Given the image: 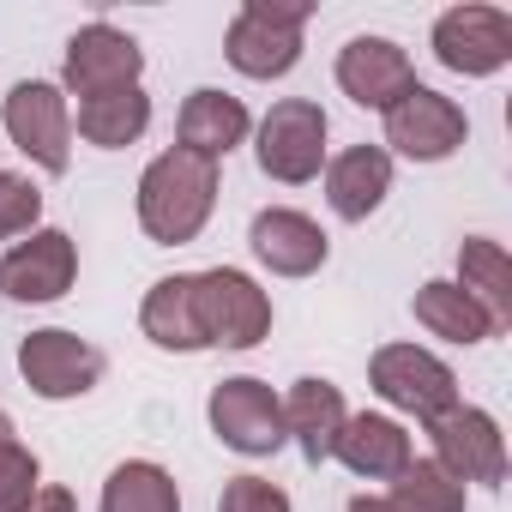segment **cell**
Returning <instances> with one entry per match:
<instances>
[{
	"mask_svg": "<svg viewBox=\"0 0 512 512\" xmlns=\"http://www.w3.org/2000/svg\"><path fill=\"white\" fill-rule=\"evenodd\" d=\"M217 211V163L193 151H163L139 175V229L157 247H187Z\"/></svg>",
	"mask_w": 512,
	"mask_h": 512,
	"instance_id": "cell-1",
	"label": "cell"
},
{
	"mask_svg": "<svg viewBox=\"0 0 512 512\" xmlns=\"http://www.w3.org/2000/svg\"><path fill=\"white\" fill-rule=\"evenodd\" d=\"M314 19L308 0H241L223 31V55L247 79H284L302 61V25Z\"/></svg>",
	"mask_w": 512,
	"mask_h": 512,
	"instance_id": "cell-2",
	"label": "cell"
},
{
	"mask_svg": "<svg viewBox=\"0 0 512 512\" xmlns=\"http://www.w3.org/2000/svg\"><path fill=\"white\" fill-rule=\"evenodd\" d=\"M193 308H199L205 350H253L272 332V296L235 266L193 272Z\"/></svg>",
	"mask_w": 512,
	"mask_h": 512,
	"instance_id": "cell-3",
	"label": "cell"
},
{
	"mask_svg": "<svg viewBox=\"0 0 512 512\" xmlns=\"http://www.w3.org/2000/svg\"><path fill=\"white\" fill-rule=\"evenodd\" d=\"M211 434L241 452V458H272L290 434H284V398L266 386V380H253V374H235V380H217L211 386Z\"/></svg>",
	"mask_w": 512,
	"mask_h": 512,
	"instance_id": "cell-4",
	"label": "cell"
},
{
	"mask_svg": "<svg viewBox=\"0 0 512 512\" xmlns=\"http://www.w3.org/2000/svg\"><path fill=\"white\" fill-rule=\"evenodd\" d=\"M0 121H7V139L49 175H67L73 163V109H67V91L49 85V79H25L7 91L0 103Z\"/></svg>",
	"mask_w": 512,
	"mask_h": 512,
	"instance_id": "cell-5",
	"label": "cell"
},
{
	"mask_svg": "<svg viewBox=\"0 0 512 512\" xmlns=\"http://www.w3.org/2000/svg\"><path fill=\"white\" fill-rule=\"evenodd\" d=\"M260 169L284 187H302L326 169V109L314 97H284L260 121V145H253Z\"/></svg>",
	"mask_w": 512,
	"mask_h": 512,
	"instance_id": "cell-6",
	"label": "cell"
},
{
	"mask_svg": "<svg viewBox=\"0 0 512 512\" xmlns=\"http://www.w3.org/2000/svg\"><path fill=\"white\" fill-rule=\"evenodd\" d=\"M368 386L392 410H410L422 422H434L440 410L458 404V374L434 350H422V344H380L374 362H368Z\"/></svg>",
	"mask_w": 512,
	"mask_h": 512,
	"instance_id": "cell-7",
	"label": "cell"
},
{
	"mask_svg": "<svg viewBox=\"0 0 512 512\" xmlns=\"http://www.w3.org/2000/svg\"><path fill=\"white\" fill-rule=\"evenodd\" d=\"M464 139H470V115L452 97H440L434 85H410L386 109V145L410 163H446Z\"/></svg>",
	"mask_w": 512,
	"mask_h": 512,
	"instance_id": "cell-8",
	"label": "cell"
},
{
	"mask_svg": "<svg viewBox=\"0 0 512 512\" xmlns=\"http://www.w3.org/2000/svg\"><path fill=\"white\" fill-rule=\"evenodd\" d=\"M428 440H434V464L452 470L458 482H482V488L506 482V434L488 410L452 404L428 422Z\"/></svg>",
	"mask_w": 512,
	"mask_h": 512,
	"instance_id": "cell-9",
	"label": "cell"
},
{
	"mask_svg": "<svg viewBox=\"0 0 512 512\" xmlns=\"http://www.w3.org/2000/svg\"><path fill=\"white\" fill-rule=\"evenodd\" d=\"M434 61L464 79H488L512 61V13L500 7H446L434 19Z\"/></svg>",
	"mask_w": 512,
	"mask_h": 512,
	"instance_id": "cell-10",
	"label": "cell"
},
{
	"mask_svg": "<svg viewBox=\"0 0 512 512\" xmlns=\"http://www.w3.org/2000/svg\"><path fill=\"white\" fill-rule=\"evenodd\" d=\"M103 350L85 344L79 332H61V326H43L19 344V374L37 398L61 404V398H85L97 380H103Z\"/></svg>",
	"mask_w": 512,
	"mask_h": 512,
	"instance_id": "cell-11",
	"label": "cell"
},
{
	"mask_svg": "<svg viewBox=\"0 0 512 512\" xmlns=\"http://www.w3.org/2000/svg\"><path fill=\"white\" fill-rule=\"evenodd\" d=\"M139 73H145V49H139L127 31H115V25L97 19V25L73 31L67 61H61V91H73V97L85 103V97L139 85Z\"/></svg>",
	"mask_w": 512,
	"mask_h": 512,
	"instance_id": "cell-12",
	"label": "cell"
},
{
	"mask_svg": "<svg viewBox=\"0 0 512 512\" xmlns=\"http://www.w3.org/2000/svg\"><path fill=\"white\" fill-rule=\"evenodd\" d=\"M79 278V241L67 229H31V241H13L0 260V296L13 302H61Z\"/></svg>",
	"mask_w": 512,
	"mask_h": 512,
	"instance_id": "cell-13",
	"label": "cell"
},
{
	"mask_svg": "<svg viewBox=\"0 0 512 512\" xmlns=\"http://www.w3.org/2000/svg\"><path fill=\"white\" fill-rule=\"evenodd\" d=\"M247 247H253V260H260L272 278H314L326 266V229L308 217V211H290V205H266L260 217L247 223Z\"/></svg>",
	"mask_w": 512,
	"mask_h": 512,
	"instance_id": "cell-14",
	"label": "cell"
},
{
	"mask_svg": "<svg viewBox=\"0 0 512 512\" xmlns=\"http://www.w3.org/2000/svg\"><path fill=\"white\" fill-rule=\"evenodd\" d=\"M410 85H416V67H410V55H404L392 37H350V43L338 49V91H344L350 103L386 115Z\"/></svg>",
	"mask_w": 512,
	"mask_h": 512,
	"instance_id": "cell-15",
	"label": "cell"
},
{
	"mask_svg": "<svg viewBox=\"0 0 512 512\" xmlns=\"http://www.w3.org/2000/svg\"><path fill=\"white\" fill-rule=\"evenodd\" d=\"M392 193V151L380 145H350L326 163V205L344 217V223H362L386 205Z\"/></svg>",
	"mask_w": 512,
	"mask_h": 512,
	"instance_id": "cell-16",
	"label": "cell"
},
{
	"mask_svg": "<svg viewBox=\"0 0 512 512\" xmlns=\"http://www.w3.org/2000/svg\"><path fill=\"white\" fill-rule=\"evenodd\" d=\"M332 458H338L350 476H368V482H392V476H398V470H404L416 452H410V434H404L392 416H374V410H362V416H344Z\"/></svg>",
	"mask_w": 512,
	"mask_h": 512,
	"instance_id": "cell-17",
	"label": "cell"
},
{
	"mask_svg": "<svg viewBox=\"0 0 512 512\" xmlns=\"http://www.w3.org/2000/svg\"><path fill=\"white\" fill-rule=\"evenodd\" d=\"M247 103L241 97H229V91H217V85H199L187 103H181V121H175V133H181V151H193V157H205V163H217V157H229L241 139H247Z\"/></svg>",
	"mask_w": 512,
	"mask_h": 512,
	"instance_id": "cell-18",
	"label": "cell"
},
{
	"mask_svg": "<svg viewBox=\"0 0 512 512\" xmlns=\"http://www.w3.org/2000/svg\"><path fill=\"white\" fill-rule=\"evenodd\" d=\"M344 416H350V410H344V392H338L332 380H320V374L296 380L290 398H284V434L302 446L308 464H326V458H332Z\"/></svg>",
	"mask_w": 512,
	"mask_h": 512,
	"instance_id": "cell-19",
	"label": "cell"
},
{
	"mask_svg": "<svg viewBox=\"0 0 512 512\" xmlns=\"http://www.w3.org/2000/svg\"><path fill=\"white\" fill-rule=\"evenodd\" d=\"M139 326L157 350H205V332H199V308H193V272H175V278H157L145 290V308H139Z\"/></svg>",
	"mask_w": 512,
	"mask_h": 512,
	"instance_id": "cell-20",
	"label": "cell"
},
{
	"mask_svg": "<svg viewBox=\"0 0 512 512\" xmlns=\"http://www.w3.org/2000/svg\"><path fill=\"white\" fill-rule=\"evenodd\" d=\"M494 326H512V266H506V247L488 235H470L458 247V278H452Z\"/></svg>",
	"mask_w": 512,
	"mask_h": 512,
	"instance_id": "cell-21",
	"label": "cell"
},
{
	"mask_svg": "<svg viewBox=\"0 0 512 512\" xmlns=\"http://www.w3.org/2000/svg\"><path fill=\"white\" fill-rule=\"evenodd\" d=\"M151 127V97L139 85L127 91H103V97H85L79 103V139L97 145V151H121L133 139H145Z\"/></svg>",
	"mask_w": 512,
	"mask_h": 512,
	"instance_id": "cell-22",
	"label": "cell"
},
{
	"mask_svg": "<svg viewBox=\"0 0 512 512\" xmlns=\"http://www.w3.org/2000/svg\"><path fill=\"white\" fill-rule=\"evenodd\" d=\"M410 308H416V320H422L434 338H446V344H482V338H494V332H500V326H494V320H488V314H482L458 284H452V278L422 284Z\"/></svg>",
	"mask_w": 512,
	"mask_h": 512,
	"instance_id": "cell-23",
	"label": "cell"
},
{
	"mask_svg": "<svg viewBox=\"0 0 512 512\" xmlns=\"http://www.w3.org/2000/svg\"><path fill=\"white\" fill-rule=\"evenodd\" d=\"M97 512H181V488H175V476H169L163 464L127 458V464L109 470Z\"/></svg>",
	"mask_w": 512,
	"mask_h": 512,
	"instance_id": "cell-24",
	"label": "cell"
},
{
	"mask_svg": "<svg viewBox=\"0 0 512 512\" xmlns=\"http://www.w3.org/2000/svg\"><path fill=\"white\" fill-rule=\"evenodd\" d=\"M392 512H464V482L452 470H440L434 458H410L398 476H392V494H386Z\"/></svg>",
	"mask_w": 512,
	"mask_h": 512,
	"instance_id": "cell-25",
	"label": "cell"
},
{
	"mask_svg": "<svg viewBox=\"0 0 512 512\" xmlns=\"http://www.w3.org/2000/svg\"><path fill=\"white\" fill-rule=\"evenodd\" d=\"M37 488H43V464H37V452L19 440L13 416L0 410V512H19Z\"/></svg>",
	"mask_w": 512,
	"mask_h": 512,
	"instance_id": "cell-26",
	"label": "cell"
},
{
	"mask_svg": "<svg viewBox=\"0 0 512 512\" xmlns=\"http://www.w3.org/2000/svg\"><path fill=\"white\" fill-rule=\"evenodd\" d=\"M43 223V187L19 169H0V241L31 235Z\"/></svg>",
	"mask_w": 512,
	"mask_h": 512,
	"instance_id": "cell-27",
	"label": "cell"
},
{
	"mask_svg": "<svg viewBox=\"0 0 512 512\" xmlns=\"http://www.w3.org/2000/svg\"><path fill=\"white\" fill-rule=\"evenodd\" d=\"M217 512H296L290 494L266 476H229L223 494H217Z\"/></svg>",
	"mask_w": 512,
	"mask_h": 512,
	"instance_id": "cell-28",
	"label": "cell"
},
{
	"mask_svg": "<svg viewBox=\"0 0 512 512\" xmlns=\"http://www.w3.org/2000/svg\"><path fill=\"white\" fill-rule=\"evenodd\" d=\"M19 512H79V500H73V488H55V482H49V488H37Z\"/></svg>",
	"mask_w": 512,
	"mask_h": 512,
	"instance_id": "cell-29",
	"label": "cell"
},
{
	"mask_svg": "<svg viewBox=\"0 0 512 512\" xmlns=\"http://www.w3.org/2000/svg\"><path fill=\"white\" fill-rule=\"evenodd\" d=\"M344 512H392V506H386V500H374V494H356Z\"/></svg>",
	"mask_w": 512,
	"mask_h": 512,
	"instance_id": "cell-30",
	"label": "cell"
}]
</instances>
